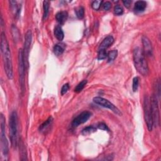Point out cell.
<instances>
[{"label":"cell","mask_w":161,"mask_h":161,"mask_svg":"<svg viewBox=\"0 0 161 161\" xmlns=\"http://www.w3.org/2000/svg\"><path fill=\"white\" fill-rule=\"evenodd\" d=\"M1 52L7 78L9 79H12L13 78V71L11 55L6 35L3 32L1 34Z\"/></svg>","instance_id":"6da1fadb"},{"label":"cell","mask_w":161,"mask_h":161,"mask_svg":"<svg viewBox=\"0 0 161 161\" xmlns=\"http://www.w3.org/2000/svg\"><path fill=\"white\" fill-rule=\"evenodd\" d=\"M133 58L135 69L142 76H147L149 69L142 49L140 47L135 48L133 51Z\"/></svg>","instance_id":"7a4b0ae2"},{"label":"cell","mask_w":161,"mask_h":161,"mask_svg":"<svg viewBox=\"0 0 161 161\" xmlns=\"http://www.w3.org/2000/svg\"><path fill=\"white\" fill-rule=\"evenodd\" d=\"M10 137L11 146L16 148L17 146V133H18V116L15 111L11 113L10 117Z\"/></svg>","instance_id":"3957f363"},{"label":"cell","mask_w":161,"mask_h":161,"mask_svg":"<svg viewBox=\"0 0 161 161\" xmlns=\"http://www.w3.org/2000/svg\"><path fill=\"white\" fill-rule=\"evenodd\" d=\"M18 73L19 81L21 93H23L25 90V63L23 51L20 49L18 51Z\"/></svg>","instance_id":"277c9868"},{"label":"cell","mask_w":161,"mask_h":161,"mask_svg":"<svg viewBox=\"0 0 161 161\" xmlns=\"http://www.w3.org/2000/svg\"><path fill=\"white\" fill-rule=\"evenodd\" d=\"M144 118L147 124L148 130L152 131L153 128V120L151 112V100L150 98L147 95H145L144 100Z\"/></svg>","instance_id":"5b68a950"},{"label":"cell","mask_w":161,"mask_h":161,"mask_svg":"<svg viewBox=\"0 0 161 161\" xmlns=\"http://www.w3.org/2000/svg\"><path fill=\"white\" fill-rule=\"evenodd\" d=\"M0 125H1V145L2 154L5 157H6L9 153L8 142L6 137V123L4 115L1 113L0 116Z\"/></svg>","instance_id":"8992f818"},{"label":"cell","mask_w":161,"mask_h":161,"mask_svg":"<svg viewBox=\"0 0 161 161\" xmlns=\"http://www.w3.org/2000/svg\"><path fill=\"white\" fill-rule=\"evenodd\" d=\"M151 100V112L153 120L154 126L158 127L160 123V115H159V109L158 105L157 97L155 94H152Z\"/></svg>","instance_id":"52a82bcc"},{"label":"cell","mask_w":161,"mask_h":161,"mask_svg":"<svg viewBox=\"0 0 161 161\" xmlns=\"http://www.w3.org/2000/svg\"><path fill=\"white\" fill-rule=\"evenodd\" d=\"M93 102L96 105H98L106 108H108L113 111L116 114L118 115H121V111L118 109V108H117L112 103H111L109 101L106 100V99H105L102 97L97 96L93 98Z\"/></svg>","instance_id":"ba28073f"},{"label":"cell","mask_w":161,"mask_h":161,"mask_svg":"<svg viewBox=\"0 0 161 161\" xmlns=\"http://www.w3.org/2000/svg\"><path fill=\"white\" fill-rule=\"evenodd\" d=\"M32 34L30 30L27 31L25 34V43H24V48H23V55H24V59L25 66H29V56L30 50V45L32 44Z\"/></svg>","instance_id":"9c48e42d"},{"label":"cell","mask_w":161,"mask_h":161,"mask_svg":"<svg viewBox=\"0 0 161 161\" xmlns=\"http://www.w3.org/2000/svg\"><path fill=\"white\" fill-rule=\"evenodd\" d=\"M92 113L90 111H84L82 112L81 114H79L77 117L74 119V120L72 122V126L73 127H77L81 124L84 123L85 122L87 121L91 117Z\"/></svg>","instance_id":"30bf717a"},{"label":"cell","mask_w":161,"mask_h":161,"mask_svg":"<svg viewBox=\"0 0 161 161\" xmlns=\"http://www.w3.org/2000/svg\"><path fill=\"white\" fill-rule=\"evenodd\" d=\"M142 40L144 48L143 52L145 56H147L148 57H152L153 56V47L151 40L146 36H142Z\"/></svg>","instance_id":"8fae6325"},{"label":"cell","mask_w":161,"mask_h":161,"mask_svg":"<svg viewBox=\"0 0 161 161\" xmlns=\"http://www.w3.org/2000/svg\"><path fill=\"white\" fill-rule=\"evenodd\" d=\"M113 42H114L113 37L111 35L107 36L106 38L103 40V42L101 43L100 47H99L98 50L106 51V49L109 47L111 45L113 44Z\"/></svg>","instance_id":"7c38bea8"},{"label":"cell","mask_w":161,"mask_h":161,"mask_svg":"<svg viewBox=\"0 0 161 161\" xmlns=\"http://www.w3.org/2000/svg\"><path fill=\"white\" fill-rule=\"evenodd\" d=\"M67 18H68V13L67 11H59L56 15V20L60 25H63L67 21Z\"/></svg>","instance_id":"4fadbf2b"},{"label":"cell","mask_w":161,"mask_h":161,"mask_svg":"<svg viewBox=\"0 0 161 161\" xmlns=\"http://www.w3.org/2000/svg\"><path fill=\"white\" fill-rule=\"evenodd\" d=\"M66 48V45L63 43H60L56 44L54 47V53L56 56H59L63 54Z\"/></svg>","instance_id":"5bb4252c"},{"label":"cell","mask_w":161,"mask_h":161,"mask_svg":"<svg viewBox=\"0 0 161 161\" xmlns=\"http://www.w3.org/2000/svg\"><path fill=\"white\" fill-rule=\"evenodd\" d=\"M147 7V3L144 1H138L135 3L134 10L137 13H140L144 11Z\"/></svg>","instance_id":"9a60e30c"},{"label":"cell","mask_w":161,"mask_h":161,"mask_svg":"<svg viewBox=\"0 0 161 161\" xmlns=\"http://www.w3.org/2000/svg\"><path fill=\"white\" fill-rule=\"evenodd\" d=\"M54 35L59 41H62L64 38V33L60 25H57L54 29Z\"/></svg>","instance_id":"2e32d148"},{"label":"cell","mask_w":161,"mask_h":161,"mask_svg":"<svg viewBox=\"0 0 161 161\" xmlns=\"http://www.w3.org/2000/svg\"><path fill=\"white\" fill-rule=\"evenodd\" d=\"M52 122H53V118L52 117H50L40 126L39 128L40 132H45L46 130H47V129L52 125Z\"/></svg>","instance_id":"e0dca14e"},{"label":"cell","mask_w":161,"mask_h":161,"mask_svg":"<svg viewBox=\"0 0 161 161\" xmlns=\"http://www.w3.org/2000/svg\"><path fill=\"white\" fill-rule=\"evenodd\" d=\"M44 8V20H45L48 18L49 13V8H50V2L48 1H44L43 2Z\"/></svg>","instance_id":"ac0fdd59"},{"label":"cell","mask_w":161,"mask_h":161,"mask_svg":"<svg viewBox=\"0 0 161 161\" xmlns=\"http://www.w3.org/2000/svg\"><path fill=\"white\" fill-rule=\"evenodd\" d=\"M117 56H118V51H117V50H113V51H110L107 54L108 60L109 63H110V62L113 61L117 58Z\"/></svg>","instance_id":"d6986e66"},{"label":"cell","mask_w":161,"mask_h":161,"mask_svg":"<svg viewBox=\"0 0 161 161\" xmlns=\"http://www.w3.org/2000/svg\"><path fill=\"white\" fill-rule=\"evenodd\" d=\"M77 17L79 19H82L84 17V8L82 6H79L75 9Z\"/></svg>","instance_id":"ffe728a7"},{"label":"cell","mask_w":161,"mask_h":161,"mask_svg":"<svg viewBox=\"0 0 161 161\" xmlns=\"http://www.w3.org/2000/svg\"><path fill=\"white\" fill-rule=\"evenodd\" d=\"M11 30H12V35H13V40L15 42L18 41L20 38V33L18 29L15 26L13 25L11 27Z\"/></svg>","instance_id":"44dd1931"},{"label":"cell","mask_w":161,"mask_h":161,"mask_svg":"<svg viewBox=\"0 0 161 161\" xmlns=\"http://www.w3.org/2000/svg\"><path fill=\"white\" fill-rule=\"evenodd\" d=\"M87 80H82L81 82H79L78 86L76 87L75 90H74V91L76 93H80L85 87V86L87 84Z\"/></svg>","instance_id":"7402d4cb"},{"label":"cell","mask_w":161,"mask_h":161,"mask_svg":"<svg viewBox=\"0 0 161 161\" xmlns=\"http://www.w3.org/2000/svg\"><path fill=\"white\" fill-rule=\"evenodd\" d=\"M96 131V128L94 127V126H89L84 128L82 131V133L84 135H88L90 133H92Z\"/></svg>","instance_id":"603a6c76"},{"label":"cell","mask_w":161,"mask_h":161,"mask_svg":"<svg viewBox=\"0 0 161 161\" xmlns=\"http://www.w3.org/2000/svg\"><path fill=\"white\" fill-rule=\"evenodd\" d=\"M139 78L138 77H135L133 79V84H132V90L134 92L137 91L139 88Z\"/></svg>","instance_id":"cb8c5ba5"},{"label":"cell","mask_w":161,"mask_h":161,"mask_svg":"<svg viewBox=\"0 0 161 161\" xmlns=\"http://www.w3.org/2000/svg\"><path fill=\"white\" fill-rule=\"evenodd\" d=\"M103 1H94L93 2L91 6L94 10H98L103 5Z\"/></svg>","instance_id":"d4e9b609"},{"label":"cell","mask_w":161,"mask_h":161,"mask_svg":"<svg viewBox=\"0 0 161 161\" xmlns=\"http://www.w3.org/2000/svg\"><path fill=\"white\" fill-rule=\"evenodd\" d=\"M107 57V54L106 51L103 50H98V59L99 60H103L106 59Z\"/></svg>","instance_id":"484cf974"},{"label":"cell","mask_w":161,"mask_h":161,"mask_svg":"<svg viewBox=\"0 0 161 161\" xmlns=\"http://www.w3.org/2000/svg\"><path fill=\"white\" fill-rule=\"evenodd\" d=\"M114 13L117 15H121L123 13V10L120 5H116L114 8Z\"/></svg>","instance_id":"4316f807"},{"label":"cell","mask_w":161,"mask_h":161,"mask_svg":"<svg viewBox=\"0 0 161 161\" xmlns=\"http://www.w3.org/2000/svg\"><path fill=\"white\" fill-rule=\"evenodd\" d=\"M69 90V84L68 83L64 84L63 87H62V89H61V91H60L61 94L62 95H64L65 94H66L67 93Z\"/></svg>","instance_id":"83f0119b"},{"label":"cell","mask_w":161,"mask_h":161,"mask_svg":"<svg viewBox=\"0 0 161 161\" xmlns=\"http://www.w3.org/2000/svg\"><path fill=\"white\" fill-rule=\"evenodd\" d=\"M103 9L105 11L109 10L111 8V3L109 2H106L103 5Z\"/></svg>","instance_id":"f1b7e54d"},{"label":"cell","mask_w":161,"mask_h":161,"mask_svg":"<svg viewBox=\"0 0 161 161\" xmlns=\"http://www.w3.org/2000/svg\"><path fill=\"white\" fill-rule=\"evenodd\" d=\"M98 128L101 129V130H107V131L109 130L108 127H107V125L106 124H105L104 123H100V124H98Z\"/></svg>","instance_id":"f546056e"},{"label":"cell","mask_w":161,"mask_h":161,"mask_svg":"<svg viewBox=\"0 0 161 161\" xmlns=\"http://www.w3.org/2000/svg\"><path fill=\"white\" fill-rule=\"evenodd\" d=\"M123 3L125 7L129 8L130 5L132 4V1H130V0H124V1H123Z\"/></svg>","instance_id":"4dcf8cb0"}]
</instances>
